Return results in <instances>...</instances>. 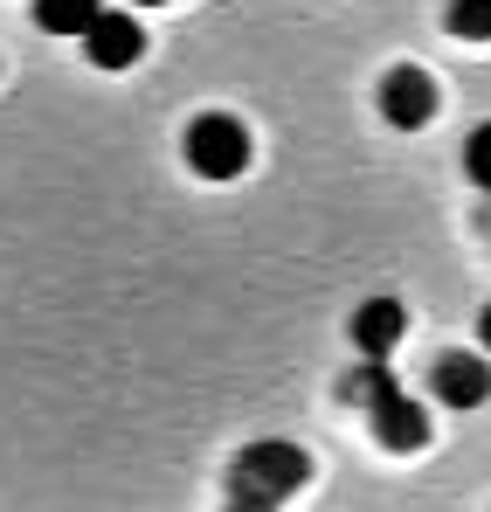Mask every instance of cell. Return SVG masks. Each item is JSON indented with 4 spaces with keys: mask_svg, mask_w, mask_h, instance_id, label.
Returning <instances> with one entry per match:
<instances>
[{
    "mask_svg": "<svg viewBox=\"0 0 491 512\" xmlns=\"http://www.w3.org/2000/svg\"><path fill=\"white\" fill-rule=\"evenodd\" d=\"M305 478H312V457H305L298 443H284V436H263V443H249L243 457H236L229 499H236V506H277V499H291Z\"/></svg>",
    "mask_w": 491,
    "mask_h": 512,
    "instance_id": "1",
    "label": "cell"
},
{
    "mask_svg": "<svg viewBox=\"0 0 491 512\" xmlns=\"http://www.w3.org/2000/svg\"><path fill=\"white\" fill-rule=\"evenodd\" d=\"M180 153H187V167L201 173V180H236L249 173V125L236 111H201L194 125H187V139H180Z\"/></svg>",
    "mask_w": 491,
    "mask_h": 512,
    "instance_id": "2",
    "label": "cell"
},
{
    "mask_svg": "<svg viewBox=\"0 0 491 512\" xmlns=\"http://www.w3.org/2000/svg\"><path fill=\"white\" fill-rule=\"evenodd\" d=\"M83 56H90L97 70H132V63L146 56V21H139L132 7H97V14L83 21Z\"/></svg>",
    "mask_w": 491,
    "mask_h": 512,
    "instance_id": "3",
    "label": "cell"
},
{
    "mask_svg": "<svg viewBox=\"0 0 491 512\" xmlns=\"http://www.w3.org/2000/svg\"><path fill=\"white\" fill-rule=\"evenodd\" d=\"M436 77L429 70H415V63H395L388 77H381V118L388 125H402V132H422L429 118H436Z\"/></svg>",
    "mask_w": 491,
    "mask_h": 512,
    "instance_id": "4",
    "label": "cell"
},
{
    "mask_svg": "<svg viewBox=\"0 0 491 512\" xmlns=\"http://www.w3.org/2000/svg\"><path fill=\"white\" fill-rule=\"evenodd\" d=\"M367 416H374V429H381V443H388V450H422V443H429V409L415 402L402 381H395L388 395H374V402H367Z\"/></svg>",
    "mask_w": 491,
    "mask_h": 512,
    "instance_id": "5",
    "label": "cell"
},
{
    "mask_svg": "<svg viewBox=\"0 0 491 512\" xmlns=\"http://www.w3.org/2000/svg\"><path fill=\"white\" fill-rule=\"evenodd\" d=\"M436 395L450 409H485L491 402V353H443L436 360Z\"/></svg>",
    "mask_w": 491,
    "mask_h": 512,
    "instance_id": "6",
    "label": "cell"
},
{
    "mask_svg": "<svg viewBox=\"0 0 491 512\" xmlns=\"http://www.w3.org/2000/svg\"><path fill=\"white\" fill-rule=\"evenodd\" d=\"M409 333V312H402V298H367L360 312H353V346L367 353V360H388L395 346Z\"/></svg>",
    "mask_w": 491,
    "mask_h": 512,
    "instance_id": "7",
    "label": "cell"
},
{
    "mask_svg": "<svg viewBox=\"0 0 491 512\" xmlns=\"http://www.w3.org/2000/svg\"><path fill=\"white\" fill-rule=\"evenodd\" d=\"M97 14V0H35V21L49 35H83V21Z\"/></svg>",
    "mask_w": 491,
    "mask_h": 512,
    "instance_id": "8",
    "label": "cell"
},
{
    "mask_svg": "<svg viewBox=\"0 0 491 512\" xmlns=\"http://www.w3.org/2000/svg\"><path fill=\"white\" fill-rule=\"evenodd\" d=\"M450 35H464V42H491V0H450Z\"/></svg>",
    "mask_w": 491,
    "mask_h": 512,
    "instance_id": "9",
    "label": "cell"
},
{
    "mask_svg": "<svg viewBox=\"0 0 491 512\" xmlns=\"http://www.w3.org/2000/svg\"><path fill=\"white\" fill-rule=\"evenodd\" d=\"M464 167H471V180L491 194V125H478L471 132V146H464Z\"/></svg>",
    "mask_w": 491,
    "mask_h": 512,
    "instance_id": "10",
    "label": "cell"
},
{
    "mask_svg": "<svg viewBox=\"0 0 491 512\" xmlns=\"http://www.w3.org/2000/svg\"><path fill=\"white\" fill-rule=\"evenodd\" d=\"M485 353H491V305H485Z\"/></svg>",
    "mask_w": 491,
    "mask_h": 512,
    "instance_id": "11",
    "label": "cell"
},
{
    "mask_svg": "<svg viewBox=\"0 0 491 512\" xmlns=\"http://www.w3.org/2000/svg\"><path fill=\"white\" fill-rule=\"evenodd\" d=\"M132 7H166V0H132Z\"/></svg>",
    "mask_w": 491,
    "mask_h": 512,
    "instance_id": "12",
    "label": "cell"
}]
</instances>
